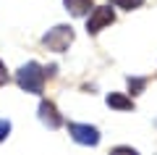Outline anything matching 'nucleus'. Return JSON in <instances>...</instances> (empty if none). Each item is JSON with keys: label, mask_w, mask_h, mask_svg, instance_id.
Listing matches in <instances>:
<instances>
[{"label": "nucleus", "mask_w": 157, "mask_h": 155, "mask_svg": "<svg viewBox=\"0 0 157 155\" xmlns=\"http://www.w3.org/2000/svg\"><path fill=\"white\" fill-rule=\"evenodd\" d=\"M16 82L21 89H26V92L32 95H39L42 92V84H45V71H42V66L39 63H26V66H21L16 71Z\"/></svg>", "instance_id": "obj_1"}, {"label": "nucleus", "mask_w": 157, "mask_h": 155, "mask_svg": "<svg viewBox=\"0 0 157 155\" xmlns=\"http://www.w3.org/2000/svg\"><path fill=\"white\" fill-rule=\"evenodd\" d=\"M73 42V29L66 27V24H58V27H52L50 32L42 37V45H45L47 50H55V53H63V50H68V45Z\"/></svg>", "instance_id": "obj_2"}, {"label": "nucleus", "mask_w": 157, "mask_h": 155, "mask_svg": "<svg viewBox=\"0 0 157 155\" xmlns=\"http://www.w3.org/2000/svg\"><path fill=\"white\" fill-rule=\"evenodd\" d=\"M113 21H115V13H113L110 6L92 8L89 18H86V32H89V34H97V32H102L105 27H110Z\"/></svg>", "instance_id": "obj_3"}, {"label": "nucleus", "mask_w": 157, "mask_h": 155, "mask_svg": "<svg viewBox=\"0 0 157 155\" xmlns=\"http://www.w3.org/2000/svg\"><path fill=\"white\" fill-rule=\"evenodd\" d=\"M68 132H71V137L76 139L78 145L94 147V145L100 142V132H97L94 126H89V124H68Z\"/></svg>", "instance_id": "obj_4"}, {"label": "nucleus", "mask_w": 157, "mask_h": 155, "mask_svg": "<svg viewBox=\"0 0 157 155\" xmlns=\"http://www.w3.org/2000/svg\"><path fill=\"white\" fill-rule=\"evenodd\" d=\"M39 121L47 124L50 129H58V126L63 124V118L58 116V111H55V105H52V103L42 100V103H39Z\"/></svg>", "instance_id": "obj_5"}, {"label": "nucleus", "mask_w": 157, "mask_h": 155, "mask_svg": "<svg viewBox=\"0 0 157 155\" xmlns=\"http://www.w3.org/2000/svg\"><path fill=\"white\" fill-rule=\"evenodd\" d=\"M107 105L115 108V111H131V108H134V100L126 97V95H121V92H110L107 95Z\"/></svg>", "instance_id": "obj_6"}, {"label": "nucleus", "mask_w": 157, "mask_h": 155, "mask_svg": "<svg viewBox=\"0 0 157 155\" xmlns=\"http://www.w3.org/2000/svg\"><path fill=\"white\" fill-rule=\"evenodd\" d=\"M63 3H66V8L73 16H86L92 8V0H63Z\"/></svg>", "instance_id": "obj_7"}, {"label": "nucleus", "mask_w": 157, "mask_h": 155, "mask_svg": "<svg viewBox=\"0 0 157 155\" xmlns=\"http://www.w3.org/2000/svg\"><path fill=\"white\" fill-rule=\"evenodd\" d=\"M144 0H113V6L115 8H123V11H134V8H139Z\"/></svg>", "instance_id": "obj_8"}, {"label": "nucleus", "mask_w": 157, "mask_h": 155, "mask_svg": "<svg viewBox=\"0 0 157 155\" xmlns=\"http://www.w3.org/2000/svg\"><path fill=\"white\" fill-rule=\"evenodd\" d=\"M144 84H147L144 79H134V76H128V89H131L134 95H136V92H141V89H144Z\"/></svg>", "instance_id": "obj_9"}, {"label": "nucleus", "mask_w": 157, "mask_h": 155, "mask_svg": "<svg viewBox=\"0 0 157 155\" xmlns=\"http://www.w3.org/2000/svg\"><path fill=\"white\" fill-rule=\"evenodd\" d=\"M11 134V121H6V118H0V142Z\"/></svg>", "instance_id": "obj_10"}, {"label": "nucleus", "mask_w": 157, "mask_h": 155, "mask_svg": "<svg viewBox=\"0 0 157 155\" xmlns=\"http://www.w3.org/2000/svg\"><path fill=\"white\" fill-rule=\"evenodd\" d=\"M110 155H139V153H136L134 147H115Z\"/></svg>", "instance_id": "obj_11"}, {"label": "nucleus", "mask_w": 157, "mask_h": 155, "mask_svg": "<svg viewBox=\"0 0 157 155\" xmlns=\"http://www.w3.org/2000/svg\"><path fill=\"white\" fill-rule=\"evenodd\" d=\"M6 82H8V71H6V63L0 61V87H3Z\"/></svg>", "instance_id": "obj_12"}]
</instances>
